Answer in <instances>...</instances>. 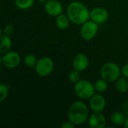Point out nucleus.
Here are the masks:
<instances>
[{
	"label": "nucleus",
	"instance_id": "1",
	"mask_svg": "<svg viewBox=\"0 0 128 128\" xmlns=\"http://www.w3.org/2000/svg\"><path fill=\"white\" fill-rule=\"evenodd\" d=\"M89 106L82 100L73 102L67 112V118L69 122L75 126L81 125L88 122L89 113Z\"/></svg>",
	"mask_w": 128,
	"mask_h": 128
},
{
	"label": "nucleus",
	"instance_id": "2",
	"mask_svg": "<svg viewBox=\"0 0 128 128\" xmlns=\"http://www.w3.org/2000/svg\"><path fill=\"white\" fill-rule=\"evenodd\" d=\"M66 14L70 22L75 25H81L90 20V10L84 4L77 1L68 4Z\"/></svg>",
	"mask_w": 128,
	"mask_h": 128
},
{
	"label": "nucleus",
	"instance_id": "3",
	"mask_svg": "<svg viewBox=\"0 0 128 128\" xmlns=\"http://www.w3.org/2000/svg\"><path fill=\"white\" fill-rule=\"evenodd\" d=\"M100 76L109 82H115L121 75V68L120 66L113 62L105 63L100 70Z\"/></svg>",
	"mask_w": 128,
	"mask_h": 128
},
{
	"label": "nucleus",
	"instance_id": "4",
	"mask_svg": "<svg viewBox=\"0 0 128 128\" xmlns=\"http://www.w3.org/2000/svg\"><path fill=\"white\" fill-rule=\"evenodd\" d=\"M74 92L81 100H89L95 93L94 83L87 80H80L74 84Z\"/></svg>",
	"mask_w": 128,
	"mask_h": 128
},
{
	"label": "nucleus",
	"instance_id": "5",
	"mask_svg": "<svg viewBox=\"0 0 128 128\" xmlns=\"http://www.w3.org/2000/svg\"><path fill=\"white\" fill-rule=\"evenodd\" d=\"M54 68V63L53 60L49 57H42L38 60L35 68V73L42 77L49 76Z\"/></svg>",
	"mask_w": 128,
	"mask_h": 128
},
{
	"label": "nucleus",
	"instance_id": "6",
	"mask_svg": "<svg viewBox=\"0 0 128 128\" xmlns=\"http://www.w3.org/2000/svg\"><path fill=\"white\" fill-rule=\"evenodd\" d=\"M98 24L91 20H88L81 25L80 35L84 40H91L95 38L98 32Z\"/></svg>",
	"mask_w": 128,
	"mask_h": 128
},
{
	"label": "nucleus",
	"instance_id": "7",
	"mask_svg": "<svg viewBox=\"0 0 128 128\" xmlns=\"http://www.w3.org/2000/svg\"><path fill=\"white\" fill-rule=\"evenodd\" d=\"M88 106L92 112H103L106 106V100L101 93H95L89 99Z\"/></svg>",
	"mask_w": 128,
	"mask_h": 128
},
{
	"label": "nucleus",
	"instance_id": "8",
	"mask_svg": "<svg viewBox=\"0 0 128 128\" xmlns=\"http://www.w3.org/2000/svg\"><path fill=\"white\" fill-rule=\"evenodd\" d=\"M21 62L20 56L15 51H8L2 56V64L8 69L17 68Z\"/></svg>",
	"mask_w": 128,
	"mask_h": 128
},
{
	"label": "nucleus",
	"instance_id": "9",
	"mask_svg": "<svg viewBox=\"0 0 128 128\" xmlns=\"http://www.w3.org/2000/svg\"><path fill=\"white\" fill-rule=\"evenodd\" d=\"M44 9L48 15L56 17L63 13V7L57 0H48L44 4Z\"/></svg>",
	"mask_w": 128,
	"mask_h": 128
},
{
	"label": "nucleus",
	"instance_id": "10",
	"mask_svg": "<svg viewBox=\"0 0 128 128\" xmlns=\"http://www.w3.org/2000/svg\"><path fill=\"white\" fill-rule=\"evenodd\" d=\"M109 18V12L102 7H96L90 10V20L96 23L102 24L106 22Z\"/></svg>",
	"mask_w": 128,
	"mask_h": 128
},
{
	"label": "nucleus",
	"instance_id": "11",
	"mask_svg": "<svg viewBox=\"0 0 128 128\" xmlns=\"http://www.w3.org/2000/svg\"><path fill=\"white\" fill-rule=\"evenodd\" d=\"M88 124L91 128H104L106 127V118L103 112H92L88 117Z\"/></svg>",
	"mask_w": 128,
	"mask_h": 128
},
{
	"label": "nucleus",
	"instance_id": "12",
	"mask_svg": "<svg viewBox=\"0 0 128 128\" xmlns=\"http://www.w3.org/2000/svg\"><path fill=\"white\" fill-rule=\"evenodd\" d=\"M89 65V59L84 53L76 54L72 59V67L74 69L82 72L85 70Z\"/></svg>",
	"mask_w": 128,
	"mask_h": 128
},
{
	"label": "nucleus",
	"instance_id": "13",
	"mask_svg": "<svg viewBox=\"0 0 128 128\" xmlns=\"http://www.w3.org/2000/svg\"><path fill=\"white\" fill-rule=\"evenodd\" d=\"M12 46V41L10 36L2 34L0 35V54H5L10 51Z\"/></svg>",
	"mask_w": 128,
	"mask_h": 128
},
{
	"label": "nucleus",
	"instance_id": "14",
	"mask_svg": "<svg viewBox=\"0 0 128 128\" xmlns=\"http://www.w3.org/2000/svg\"><path fill=\"white\" fill-rule=\"evenodd\" d=\"M126 116L120 111L113 112L110 116V121L112 124L115 126H124V124L126 120Z\"/></svg>",
	"mask_w": 128,
	"mask_h": 128
},
{
	"label": "nucleus",
	"instance_id": "15",
	"mask_svg": "<svg viewBox=\"0 0 128 128\" xmlns=\"http://www.w3.org/2000/svg\"><path fill=\"white\" fill-rule=\"evenodd\" d=\"M70 22H70L67 14H64L62 13L61 14L56 16L55 24H56V26L60 30L66 29L69 27Z\"/></svg>",
	"mask_w": 128,
	"mask_h": 128
},
{
	"label": "nucleus",
	"instance_id": "16",
	"mask_svg": "<svg viewBox=\"0 0 128 128\" xmlns=\"http://www.w3.org/2000/svg\"><path fill=\"white\" fill-rule=\"evenodd\" d=\"M128 79L124 76H120L115 81V88L120 93H126L128 91Z\"/></svg>",
	"mask_w": 128,
	"mask_h": 128
},
{
	"label": "nucleus",
	"instance_id": "17",
	"mask_svg": "<svg viewBox=\"0 0 128 128\" xmlns=\"http://www.w3.org/2000/svg\"><path fill=\"white\" fill-rule=\"evenodd\" d=\"M94 86L96 92L102 94L108 89L109 82L101 77L100 79H98L97 80L95 81V82L94 83Z\"/></svg>",
	"mask_w": 128,
	"mask_h": 128
},
{
	"label": "nucleus",
	"instance_id": "18",
	"mask_svg": "<svg viewBox=\"0 0 128 128\" xmlns=\"http://www.w3.org/2000/svg\"><path fill=\"white\" fill-rule=\"evenodd\" d=\"M15 5L20 10H28L34 4V0H14Z\"/></svg>",
	"mask_w": 128,
	"mask_h": 128
},
{
	"label": "nucleus",
	"instance_id": "19",
	"mask_svg": "<svg viewBox=\"0 0 128 128\" xmlns=\"http://www.w3.org/2000/svg\"><path fill=\"white\" fill-rule=\"evenodd\" d=\"M38 60L35 55L33 54H27L23 58V63L28 68H35Z\"/></svg>",
	"mask_w": 128,
	"mask_h": 128
},
{
	"label": "nucleus",
	"instance_id": "20",
	"mask_svg": "<svg viewBox=\"0 0 128 128\" xmlns=\"http://www.w3.org/2000/svg\"><path fill=\"white\" fill-rule=\"evenodd\" d=\"M80 73H81L80 71L73 68V70H72L68 74V79H69V82L73 84H75L76 82H78L81 80Z\"/></svg>",
	"mask_w": 128,
	"mask_h": 128
},
{
	"label": "nucleus",
	"instance_id": "21",
	"mask_svg": "<svg viewBox=\"0 0 128 128\" xmlns=\"http://www.w3.org/2000/svg\"><path fill=\"white\" fill-rule=\"evenodd\" d=\"M8 95V88L5 84L0 83V103L5 101Z\"/></svg>",
	"mask_w": 128,
	"mask_h": 128
},
{
	"label": "nucleus",
	"instance_id": "22",
	"mask_svg": "<svg viewBox=\"0 0 128 128\" xmlns=\"http://www.w3.org/2000/svg\"><path fill=\"white\" fill-rule=\"evenodd\" d=\"M14 27L11 24L6 25L5 26V28H4V30H3V33L5 34H7V35H8V36L12 35L13 33H14Z\"/></svg>",
	"mask_w": 128,
	"mask_h": 128
},
{
	"label": "nucleus",
	"instance_id": "23",
	"mask_svg": "<svg viewBox=\"0 0 128 128\" xmlns=\"http://www.w3.org/2000/svg\"><path fill=\"white\" fill-rule=\"evenodd\" d=\"M121 75L128 79V63L125 64L121 68Z\"/></svg>",
	"mask_w": 128,
	"mask_h": 128
},
{
	"label": "nucleus",
	"instance_id": "24",
	"mask_svg": "<svg viewBox=\"0 0 128 128\" xmlns=\"http://www.w3.org/2000/svg\"><path fill=\"white\" fill-rule=\"evenodd\" d=\"M75 127V125L74 124H72L71 122H69V120L67 122H63L61 125H60V128H74Z\"/></svg>",
	"mask_w": 128,
	"mask_h": 128
},
{
	"label": "nucleus",
	"instance_id": "25",
	"mask_svg": "<svg viewBox=\"0 0 128 128\" xmlns=\"http://www.w3.org/2000/svg\"><path fill=\"white\" fill-rule=\"evenodd\" d=\"M124 128H128V117H127V118H126L125 122H124Z\"/></svg>",
	"mask_w": 128,
	"mask_h": 128
},
{
	"label": "nucleus",
	"instance_id": "26",
	"mask_svg": "<svg viewBox=\"0 0 128 128\" xmlns=\"http://www.w3.org/2000/svg\"><path fill=\"white\" fill-rule=\"evenodd\" d=\"M38 2H40V3H42V4H45L48 0H38Z\"/></svg>",
	"mask_w": 128,
	"mask_h": 128
},
{
	"label": "nucleus",
	"instance_id": "27",
	"mask_svg": "<svg viewBox=\"0 0 128 128\" xmlns=\"http://www.w3.org/2000/svg\"><path fill=\"white\" fill-rule=\"evenodd\" d=\"M2 64V56H1L0 54V64Z\"/></svg>",
	"mask_w": 128,
	"mask_h": 128
},
{
	"label": "nucleus",
	"instance_id": "28",
	"mask_svg": "<svg viewBox=\"0 0 128 128\" xmlns=\"http://www.w3.org/2000/svg\"><path fill=\"white\" fill-rule=\"evenodd\" d=\"M2 34H3V31H2V29L1 28V27H0V35H1Z\"/></svg>",
	"mask_w": 128,
	"mask_h": 128
}]
</instances>
